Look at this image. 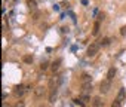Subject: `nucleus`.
Here are the masks:
<instances>
[{
    "mask_svg": "<svg viewBox=\"0 0 126 107\" xmlns=\"http://www.w3.org/2000/svg\"><path fill=\"white\" fill-rule=\"evenodd\" d=\"M110 88H111V80H108V79L102 80L101 85H99V91H101L102 94H108V92H110Z\"/></svg>",
    "mask_w": 126,
    "mask_h": 107,
    "instance_id": "f257e3e1",
    "label": "nucleus"
},
{
    "mask_svg": "<svg viewBox=\"0 0 126 107\" xmlns=\"http://www.w3.org/2000/svg\"><path fill=\"white\" fill-rule=\"evenodd\" d=\"M99 51V43H91V46L88 48V57H95Z\"/></svg>",
    "mask_w": 126,
    "mask_h": 107,
    "instance_id": "f03ea898",
    "label": "nucleus"
},
{
    "mask_svg": "<svg viewBox=\"0 0 126 107\" xmlns=\"http://www.w3.org/2000/svg\"><path fill=\"white\" fill-rule=\"evenodd\" d=\"M25 92H27V86H24V85H18V86H15V89H14V94H15L16 97H22Z\"/></svg>",
    "mask_w": 126,
    "mask_h": 107,
    "instance_id": "7ed1b4c3",
    "label": "nucleus"
},
{
    "mask_svg": "<svg viewBox=\"0 0 126 107\" xmlns=\"http://www.w3.org/2000/svg\"><path fill=\"white\" fill-rule=\"evenodd\" d=\"M80 82H82V85H89V83L92 82V77H91L89 74L83 73V74H82V77H80Z\"/></svg>",
    "mask_w": 126,
    "mask_h": 107,
    "instance_id": "20e7f679",
    "label": "nucleus"
},
{
    "mask_svg": "<svg viewBox=\"0 0 126 107\" xmlns=\"http://www.w3.org/2000/svg\"><path fill=\"white\" fill-rule=\"evenodd\" d=\"M27 6L31 12H36L37 11V3H36V0H27Z\"/></svg>",
    "mask_w": 126,
    "mask_h": 107,
    "instance_id": "39448f33",
    "label": "nucleus"
},
{
    "mask_svg": "<svg viewBox=\"0 0 126 107\" xmlns=\"http://www.w3.org/2000/svg\"><path fill=\"white\" fill-rule=\"evenodd\" d=\"M58 94V88H50V94H49V103H53Z\"/></svg>",
    "mask_w": 126,
    "mask_h": 107,
    "instance_id": "423d86ee",
    "label": "nucleus"
},
{
    "mask_svg": "<svg viewBox=\"0 0 126 107\" xmlns=\"http://www.w3.org/2000/svg\"><path fill=\"white\" fill-rule=\"evenodd\" d=\"M102 100H101V97H95L94 100H92V107H102Z\"/></svg>",
    "mask_w": 126,
    "mask_h": 107,
    "instance_id": "0eeeda50",
    "label": "nucleus"
},
{
    "mask_svg": "<svg viewBox=\"0 0 126 107\" xmlns=\"http://www.w3.org/2000/svg\"><path fill=\"white\" fill-rule=\"evenodd\" d=\"M43 94H45V89H43L42 86H39V88L34 89V97H36V98H42Z\"/></svg>",
    "mask_w": 126,
    "mask_h": 107,
    "instance_id": "6e6552de",
    "label": "nucleus"
},
{
    "mask_svg": "<svg viewBox=\"0 0 126 107\" xmlns=\"http://www.w3.org/2000/svg\"><path fill=\"white\" fill-rule=\"evenodd\" d=\"M59 64H61V60H56V61H53V63H52V67H50V69H52V71H53V73L59 70Z\"/></svg>",
    "mask_w": 126,
    "mask_h": 107,
    "instance_id": "1a4fd4ad",
    "label": "nucleus"
},
{
    "mask_svg": "<svg viewBox=\"0 0 126 107\" xmlns=\"http://www.w3.org/2000/svg\"><path fill=\"white\" fill-rule=\"evenodd\" d=\"M116 76V69L114 67H111L110 70H108V73H107V79L108 80H113V77Z\"/></svg>",
    "mask_w": 126,
    "mask_h": 107,
    "instance_id": "9d476101",
    "label": "nucleus"
},
{
    "mask_svg": "<svg viewBox=\"0 0 126 107\" xmlns=\"http://www.w3.org/2000/svg\"><path fill=\"white\" fill-rule=\"evenodd\" d=\"M116 100H119L120 103L125 100V88H120V91H119V94H117V98Z\"/></svg>",
    "mask_w": 126,
    "mask_h": 107,
    "instance_id": "9b49d317",
    "label": "nucleus"
},
{
    "mask_svg": "<svg viewBox=\"0 0 126 107\" xmlns=\"http://www.w3.org/2000/svg\"><path fill=\"white\" fill-rule=\"evenodd\" d=\"M98 31H99V21H96V22L94 24V30H92V34H94V36H96V34H98Z\"/></svg>",
    "mask_w": 126,
    "mask_h": 107,
    "instance_id": "f8f14e48",
    "label": "nucleus"
},
{
    "mask_svg": "<svg viewBox=\"0 0 126 107\" xmlns=\"http://www.w3.org/2000/svg\"><path fill=\"white\" fill-rule=\"evenodd\" d=\"M110 42H111V40H110L108 37H104V39L101 40V43H99V45H101V46H107V45H110Z\"/></svg>",
    "mask_w": 126,
    "mask_h": 107,
    "instance_id": "ddd939ff",
    "label": "nucleus"
},
{
    "mask_svg": "<svg viewBox=\"0 0 126 107\" xmlns=\"http://www.w3.org/2000/svg\"><path fill=\"white\" fill-rule=\"evenodd\" d=\"M24 63H27V64H31V63H33V57H30V55H25V57H24Z\"/></svg>",
    "mask_w": 126,
    "mask_h": 107,
    "instance_id": "4468645a",
    "label": "nucleus"
},
{
    "mask_svg": "<svg viewBox=\"0 0 126 107\" xmlns=\"http://www.w3.org/2000/svg\"><path fill=\"white\" fill-rule=\"evenodd\" d=\"M80 100H82V101H83V103H88V101H89V100H91V97H89V95H88V94H83V95H82V98H80Z\"/></svg>",
    "mask_w": 126,
    "mask_h": 107,
    "instance_id": "2eb2a0df",
    "label": "nucleus"
},
{
    "mask_svg": "<svg viewBox=\"0 0 126 107\" xmlns=\"http://www.w3.org/2000/svg\"><path fill=\"white\" fill-rule=\"evenodd\" d=\"M111 107H122V103H120L119 100H114V101L111 103Z\"/></svg>",
    "mask_w": 126,
    "mask_h": 107,
    "instance_id": "dca6fc26",
    "label": "nucleus"
},
{
    "mask_svg": "<svg viewBox=\"0 0 126 107\" xmlns=\"http://www.w3.org/2000/svg\"><path fill=\"white\" fill-rule=\"evenodd\" d=\"M46 69H47V63H42V64H40V70H42V71H45Z\"/></svg>",
    "mask_w": 126,
    "mask_h": 107,
    "instance_id": "f3484780",
    "label": "nucleus"
},
{
    "mask_svg": "<svg viewBox=\"0 0 126 107\" xmlns=\"http://www.w3.org/2000/svg\"><path fill=\"white\" fill-rule=\"evenodd\" d=\"M120 34H122V36L126 34V27H122V28H120Z\"/></svg>",
    "mask_w": 126,
    "mask_h": 107,
    "instance_id": "a211bd4d",
    "label": "nucleus"
},
{
    "mask_svg": "<svg viewBox=\"0 0 126 107\" xmlns=\"http://www.w3.org/2000/svg\"><path fill=\"white\" fill-rule=\"evenodd\" d=\"M104 18H105L104 14H98V21H101V19H104Z\"/></svg>",
    "mask_w": 126,
    "mask_h": 107,
    "instance_id": "6ab92c4d",
    "label": "nucleus"
},
{
    "mask_svg": "<svg viewBox=\"0 0 126 107\" xmlns=\"http://www.w3.org/2000/svg\"><path fill=\"white\" fill-rule=\"evenodd\" d=\"M15 107H24V103H22V101H18V103L15 104Z\"/></svg>",
    "mask_w": 126,
    "mask_h": 107,
    "instance_id": "aec40b11",
    "label": "nucleus"
}]
</instances>
